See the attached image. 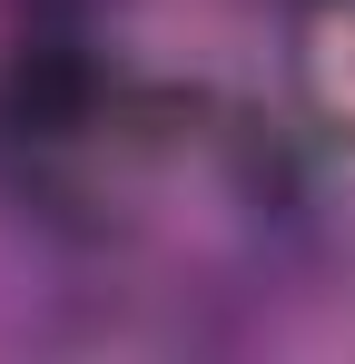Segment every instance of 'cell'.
Here are the masks:
<instances>
[]
</instances>
